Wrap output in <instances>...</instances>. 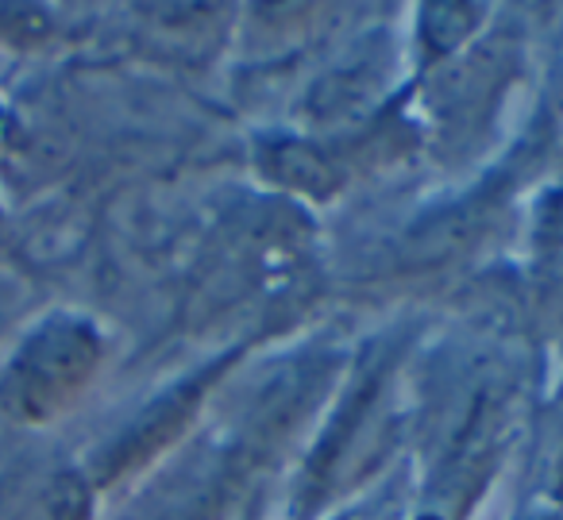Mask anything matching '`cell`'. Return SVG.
I'll return each mask as SVG.
<instances>
[{
  "mask_svg": "<svg viewBox=\"0 0 563 520\" xmlns=\"http://www.w3.org/2000/svg\"><path fill=\"white\" fill-rule=\"evenodd\" d=\"M89 363H93V343L81 328L66 320L35 328L0 374V409L24 424L51 420L86 381Z\"/></svg>",
  "mask_w": 563,
  "mask_h": 520,
  "instance_id": "obj_1",
  "label": "cell"
},
{
  "mask_svg": "<svg viewBox=\"0 0 563 520\" xmlns=\"http://www.w3.org/2000/svg\"><path fill=\"white\" fill-rule=\"evenodd\" d=\"M0 520H81V494L63 474H32L0 489Z\"/></svg>",
  "mask_w": 563,
  "mask_h": 520,
  "instance_id": "obj_2",
  "label": "cell"
}]
</instances>
